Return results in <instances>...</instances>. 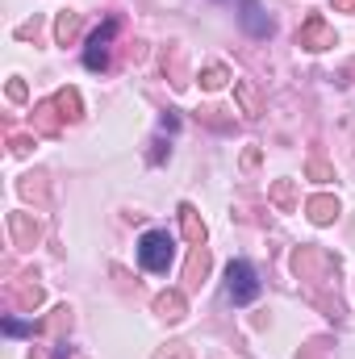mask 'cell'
I'll list each match as a JSON object with an SVG mask.
<instances>
[{
	"mask_svg": "<svg viewBox=\"0 0 355 359\" xmlns=\"http://www.w3.org/2000/svg\"><path fill=\"white\" fill-rule=\"evenodd\" d=\"M226 292H230L234 305H251V301L260 297V280H255V268H251L247 259H234V264L226 268Z\"/></svg>",
	"mask_w": 355,
	"mask_h": 359,
	"instance_id": "obj_2",
	"label": "cell"
},
{
	"mask_svg": "<svg viewBox=\"0 0 355 359\" xmlns=\"http://www.w3.org/2000/svg\"><path fill=\"white\" fill-rule=\"evenodd\" d=\"M222 84H226V72L222 67H209L205 72V88H222Z\"/></svg>",
	"mask_w": 355,
	"mask_h": 359,
	"instance_id": "obj_9",
	"label": "cell"
},
{
	"mask_svg": "<svg viewBox=\"0 0 355 359\" xmlns=\"http://www.w3.org/2000/svg\"><path fill=\"white\" fill-rule=\"evenodd\" d=\"M301 46H309V50H322V46H335V38L326 34V25H322V17H309V25H305V34H301Z\"/></svg>",
	"mask_w": 355,
	"mask_h": 359,
	"instance_id": "obj_5",
	"label": "cell"
},
{
	"mask_svg": "<svg viewBox=\"0 0 355 359\" xmlns=\"http://www.w3.org/2000/svg\"><path fill=\"white\" fill-rule=\"evenodd\" d=\"M159 309H163L168 318H180V309H184V301H180L176 292H172V297H159Z\"/></svg>",
	"mask_w": 355,
	"mask_h": 359,
	"instance_id": "obj_8",
	"label": "cell"
},
{
	"mask_svg": "<svg viewBox=\"0 0 355 359\" xmlns=\"http://www.w3.org/2000/svg\"><path fill=\"white\" fill-rule=\"evenodd\" d=\"M335 213H339V205H335L330 196H318V201H309V217H314L318 226H326V222H330Z\"/></svg>",
	"mask_w": 355,
	"mask_h": 359,
	"instance_id": "obj_6",
	"label": "cell"
},
{
	"mask_svg": "<svg viewBox=\"0 0 355 359\" xmlns=\"http://www.w3.org/2000/svg\"><path fill=\"white\" fill-rule=\"evenodd\" d=\"M243 29L251 38H267L272 34V21H267V13L260 8V0H243Z\"/></svg>",
	"mask_w": 355,
	"mask_h": 359,
	"instance_id": "obj_4",
	"label": "cell"
},
{
	"mask_svg": "<svg viewBox=\"0 0 355 359\" xmlns=\"http://www.w3.org/2000/svg\"><path fill=\"white\" fill-rule=\"evenodd\" d=\"M180 217H184V230H188V238H192V243H205V226L196 222V209H192V205H184V209H180Z\"/></svg>",
	"mask_w": 355,
	"mask_h": 359,
	"instance_id": "obj_7",
	"label": "cell"
},
{
	"mask_svg": "<svg viewBox=\"0 0 355 359\" xmlns=\"http://www.w3.org/2000/svg\"><path fill=\"white\" fill-rule=\"evenodd\" d=\"M113 34H117V17H109L96 34L88 38V50H84V63H88L92 72H100L105 63H109V42H113Z\"/></svg>",
	"mask_w": 355,
	"mask_h": 359,
	"instance_id": "obj_3",
	"label": "cell"
},
{
	"mask_svg": "<svg viewBox=\"0 0 355 359\" xmlns=\"http://www.w3.org/2000/svg\"><path fill=\"white\" fill-rule=\"evenodd\" d=\"M4 330H8V334H25V330H34V326H29V322H17V318H8V322H4Z\"/></svg>",
	"mask_w": 355,
	"mask_h": 359,
	"instance_id": "obj_10",
	"label": "cell"
},
{
	"mask_svg": "<svg viewBox=\"0 0 355 359\" xmlns=\"http://www.w3.org/2000/svg\"><path fill=\"white\" fill-rule=\"evenodd\" d=\"M176 259V238L168 230H147L138 238V264L147 271H168Z\"/></svg>",
	"mask_w": 355,
	"mask_h": 359,
	"instance_id": "obj_1",
	"label": "cell"
},
{
	"mask_svg": "<svg viewBox=\"0 0 355 359\" xmlns=\"http://www.w3.org/2000/svg\"><path fill=\"white\" fill-rule=\"evenodd\" d=\"M72 29H76V17H59V38H63V42H67Z\"/></svg>",
	"mask_w": 355,
	"mask_h": 359,
	"instance_id": "obj_11",
	"label": "cell"
}]
</instances>
